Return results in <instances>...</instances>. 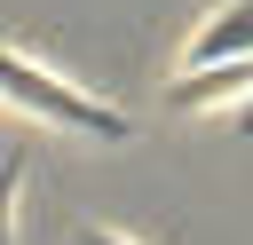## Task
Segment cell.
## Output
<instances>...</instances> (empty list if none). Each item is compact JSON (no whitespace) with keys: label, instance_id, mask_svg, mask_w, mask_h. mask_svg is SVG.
Listing matches in <instances>:
<instances>
[{"label":"cell","instance_id":"obj_1","mask_svg":"<svg viewBox=\"0 0 253 245\" xmlns=\"http://www.w3.org/2000/svg\"><path fill=\"white\" fill-rule=\"evenodd\" d=\"M0 103L32 111V119H47V126H71V134H95V142H126V111H111L103 95L71 87L63 71L32 63V55H24V47H8V40H0Z\"/></svg>","mask_w":253,"mask_h":245},{"label":"cell","instance_id":"obj_2","mask_svg":"<svg viewBox=\"0 0 253 245\" xmlns=\"http://www.w3.org/2000/svg\"><path fill=\"white\" fill-rule=\"evenodd\" d=\"M213 63H253V0H221L182 47V71H213Z\"/></svg>","mask_w":253,"mask_h":245},{"label":"cell","instance_id":"obj_3","mask_svg":"<svg viewBox=\"0 0 253 245\" xmlns=\"http://www.w3.org/2000/svg\"><path fill=\"white\" fill-rule=\"evenodd\" d=\"M237 95H253V63H213V71H182V79L166 87V103H174V111H221V103H237Z\"/></svg>","mask_w":253,"mask_h":245},{"label":"cell","instance_id":"obj_4","mask_svg":"<svg viewBox=\"0 0 253 245\" xmlns=\"http://www.w3.org/2000/svg\"><path fill=\"white\" fill-rule=\"evenodd\" d=\"M16 174H24V150H0V245H16L8 237V190H16Z\"/></svg>","mask_w":253,"mask_h":245},{"label":"cell","instance_id":"obj_5","mask_svg":"<svg viewBox=\"0 0 253 245\" xmlns=\"http://www.w3.org/2000/svg\"><path fill=\"white\" fill-rule=\"evenodd\" d=\"M79 245H134V237H119V229H87Z\"/></svg>","mask_w":253,"mask_h":245}]
</instances>
